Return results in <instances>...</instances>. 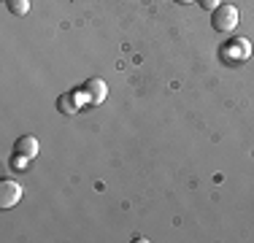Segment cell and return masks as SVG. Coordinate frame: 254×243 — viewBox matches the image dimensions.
Returning a JSON list of instances; mask_svg holds the SVG:
<instances>
[{
    "instance_id": "obj_3",
    "label": "cell",
    "mask_w": 254,
    "mask_h": 243,
    "mask_svg": "<svg viewBox=\"0 0 254 243\" xmlns=\"http://www.w3.org/2000/svg\"><path fill=\"white\" fill-rule=\"evenodd\" d=\"M84 103H89L87 100V92H65V95L57 97V108L65 114V117H73Z\"/></svg>"
},
{
    "instance_id": "obj_5",
    "label": "cell",
    "mask_w": 254,
    "mask_h": 243,
    "mask_svg": "<svg viewBox=\"0 0 254 243\" xmlns=\"http://www.w3.org/2000/svg\"><path fill=\"white\" fill-rule=\"evenodd\" d=\"M84 92H87L89 106H100V103L106 100V95H108V87H106L103 78H89V81L84 84Z\"/></svg>"
},
{
    "instance_id": "obj_6",
    "label": "cell",
    "mask_w": 254,
    "mask_h": 243,
    "mask_svg": "<svg viewBox=\"0 0 254 243\" xmlns=\"http://www.w3.org/2000/svg\"><path fill=\"white\" fill-rule=\"evenodd\" d=\"M14 151L16 154H25V157H38V151H41V143H38V138H33V135H22V138H16V143H14Z\"/></svg>"
},
{
    "instance_id": "obj_1",
    "label": "cell",
    "mask_w": 254,
    "mask_h": 243,
    "mask_svg": "<svg viewBox=\"0 0 254 243\" xmlns=\"http://www.w3.org/2000/svg\"><path fill=\"white\" fill-rule=\"evenodd\" d=\"M211 24H214L216 33H233L238 27V8L230 3H222L219 8H214L211 14Z\"/></svg>"
},
{
    "instance_id": "obj_7",
    "label": "cell",
    "mask_w": 254,
    "mask_h": 243,
    "mask_svg": "<svg viewBox=\"0 0 254 243\" xmlns=\"http://www.w3.org/2000/svg\"><path fill=\"white\" fill-rule=\"evenodd\" d=\"M5 5H8V11L14 16H27L30 14V0H5Z\"/></svg>"
},
{
    "instance_id": "obj_9",
    "label": "cell",
    "mask_w": 254,
    "mask_h": 243,
    "mask_svg": "<svg viewBox=\"0 0 254 243\" xmlns=\"http://www.w3.org/2000/svg\"><path fill=\"white\" fill-rule=\"evenodd\" d=\"M197 3H200V8H205V11H214L222 5V0H197Z\"/></svg>"
},
{
    "instance_id": "obj_8",
    "label": "cell",
    "mask_w": 254,
    "mask_h": 243,
    "mask_svg": "<svg viewBox=\"0 0 254 243\" xmlns=\"http://www.w3.org/2000/svg\"><path fill=\"white\" fill-rule=\"evenodd\" d=\"M30 165V157H25V154H14V160H11V168L14 170H25Z\"/></svg>"
},
{
    "instance_id": "obj_10",
    "label": "cell",
    "mask_w": 254,
    "mask_h": 243,
    "mask_svg": "<svg viewBox=\"0 0 254 243\" xmlns=\"http://www.w3.org/2000/svg\"><path fill=\"white\" fill-rule=\"evenodd\" d=\"M176 3H181V5H187V3H192V0H176Z\"/></svg>"
},
{
    "instance_id": "obj_2",
    "label": "cell",
    "mask_w": 254,
    "mask_h": 243,
    "mask_svg": "<svg viewBox=\"0 0 254 243\" xmlns=\"http://www.w3.org/2000/svg\"><path fill=\"white\" fill-rule=\"evenodd\" d=\"M252 54V44L249 38H233L230 44H225L219 49V57L225 65H233V62H244V60H249Z\"/></svg>"
},
{
    "instance_id": "obj_4",
    "label": "cell",
    "mask_w": 254,
    "mask_h": 243,
    "mask_svg": "<svg viewBox=\"0 0 254 243\" xmlns=\"http://www.w3.org/2000/svg\"><path fill=\"white\" fill-rule=\"evenodd\" d=\"M19 200H22V186L16 181L11 179L0 181V208H14Z\"/></svg>"
}]
</instances>
